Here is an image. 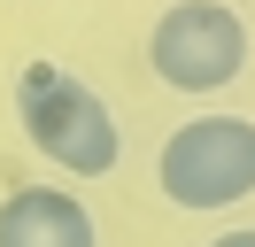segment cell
<instances>
[{
    "mask_svg": "<svg viewBox=\"0 0 255 247\" xmlns=\"http://www.w3.org/2000/svg\"><path fill=\"white\" fill-rule=\"evenodd\" d=\"M147 70L178 93H217L248 70V15L224 0H170L147 31Z\"/></svg>",
    "mask_w": 255,
    "mask_h": 247,
    "instance_id": "obj_3",
    "label": "cell"
},
{
    "mask_svg": "<svg viewBox=\"0 0 255 247\" xmlns=\"http://www.w3.org/2000/svg\"><path fill=\"white\" fill-rule=\"evenodd\" d=\"M170 209H232L255 193V116H193L162 139L155 162Z\"/></svg>",
    "mask_w": 255,
    "mask_h": 247,
    "instance_id": "obj_2",
    "label": "cell"
},
{
    "mask_svg": "<svg viewBox=\"0 0 255 247\" xmlns=\"http://www.w3.org/2000/svg\"><path fill=\"white\" fill-rule=\"evenodd\" d=\"M16 116L31 131V147L47 162H62V178H109L124 162V131H116L109 101H101L85 77L54 70V62H23L16 85Z\"/></svg>",
    "mask_w": 255,
    "mask_h": 247,
    "instance_id": "obj_1",
    "label": "cell"
},
{
    "mask_svg": "<svg viewBox=\"0 0 255 247\" xmlns=\"http://www.w3.org/2000/svg\"><path fill=\"white\" fill-rule=\"evenodd\" d=\"M209 247H255V232H217Z\"/></svg>",
    "mask_w": 255,
    "mask_h": 247,
    "instance_id": "obj_5",
    "label": "cell"
},
{
    "mask_svg": "<svg viewBox=\"0 0 255 247\" xmlns=\"http://www.w3.org/2000/svg\"><path fill=\"white\" fill-rule=\"evenodd\" d=\"M0 247H101L93 209L62 185H16L0 201Z\"/></svg>",
    "mask_w": 255,
    "mask_h": 247,
    "instance_id": "obj_4",
    "label": "cell"
}]
</instances>
